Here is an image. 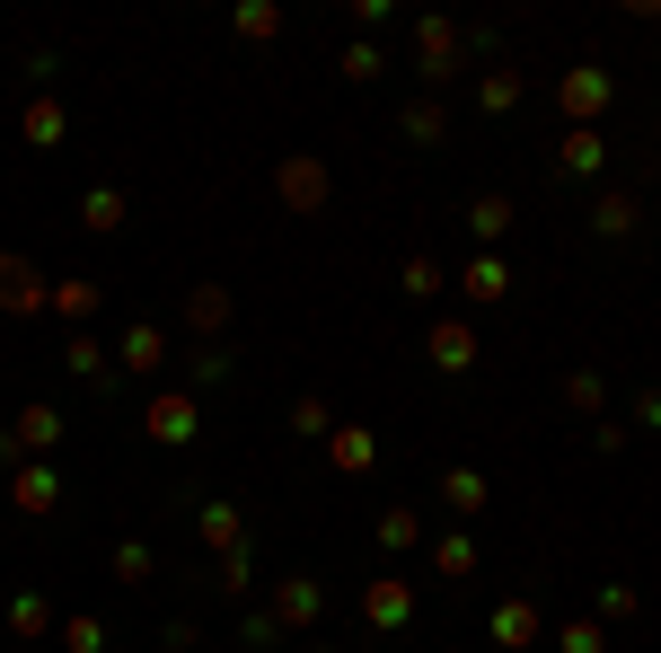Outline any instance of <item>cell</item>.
<instances>
[{"instance_id":"23","label":"cell","mask_w":661,"mask_h":653,"mask_svg":"<svg viewBox=\"0 0 661 653\" xmlns=\"http://www.w3.org/2000/svg\"><path fill=\"white\" fill-rule=\"evenodd\" d=\"M204 538H213V547H229V556H238V513H229V504H213V513H204Z\"/></svg>"},{"instance_id":"21","label":"cell","mask_w":661,"mask_h":653,"mask_svg":"<svg viewBox=\"0 0 661 653\" xmlns=\"http://www.w3.org/2000/svg\"><path fill=\"white\" fill-rule=\"evenodd\" d=\"M115 583H150V547L124 538V547H115Z\"/></svg>"},{"instance_id":"3","label":"cell","mask_w":661,"mask_h":653,"mask_svg":"<svg viewBox=\"0 0 661 653\" xmlns=\"http://www.w3.org/2000/svg\"><path fill=\"white\" fill-rule=\"evenodd\" d=\"M115 354H124V372H159V363H168V336H159V327H132Z\"/></svg>"},{"instance_id":"12","label":"cell","mask_w":661,"mask_h":653,"mask_svg":"<svg viewBox=\"0 0 661 653\" xmlns=\"http://www.w3.org/2000/svg\"><path fill=\"white\" fill-rule=\"evenodd\" d=\"M274 610H283L292 627H309V619H318V583H283V592H274Z\"/></svg>"},{"instance_id":"20","label":"cell","mask_w":661,"mask_h":653,"mask_svg":"<svg viewBox=\"0 0 661 653\" xmlns=\"http://www.w3.org/2000/svg\"><path fill=\"white\" fill-rule=\"evenodd\" d=\"M379 451H371V433H335V468H371Z\"/></svg>"},{"instance_id":"1","label":"cell","mask_w":661,"mask_h":653,"mask_svg":"<svg viewBox=\"0 0 661 653\" xmlns=\"http://www.w3.org/2000/svg\"><path fill=\"white\" fill-rule=\"evenodd\" d=\"M141 424H150V442H168V451H177V442H195V397H159Z\"/></svg>"},{"instance_id":"18","label":"cell","mask_w":661,"mask_h":653,"mask_svg":"<svg viewBox=\"0 0 661 653\" xmlns=\"http://www.w3.org/2000/svg\"><path fill=\"white\" fill-rule=\"evenodd\" d=\"M467 221H476V239H503V230H512V204H503V195H485Z\"/></svg>"},{"instance_id":"6","label":"cell","mask_w":661,"mask_h":653,"mask_svg":"<svg viewBox=\"0 0 661 653\" xmlns=\"http://www.w3.org/2000/svg\"><path fill=\"white\" fill-rule=\"evenodd\" d=\"M591 230H600V239H627V230H635V195H600V204H591Z\"/></svg>"},{"instance_id":"22","label":"cell","mask_w":661,"mask_h":653,"mask_svg":"<svg viewBox=\"0 0 661 653\" xmlns=\"http://www.w3.org/2000/svg\"><path fill=\"white\" fill-rule=\"evenodd\" d=\"M371 619L397 627V619H406V583H379V592H371Z\"/></svg>"},{"instance_id":"15","label":"cell","mask_w":661,"mask_h":653,"mask_svg":"<svg viewBox=\"0 0 661 653\" xmlns=\"http://www.w3.org/2000/svg\"><path fill=\"white\" fill-rule=\"evenodd\" d=\"M27 141H36V150H53V141H62V107H53V98H45V107H27Z\"/></svg>"},{"instance_id":"13","label":"cell","mask_w":661,"mask_h":653,"mask_svg":"<svg viewBox=\"0 0 661 653\" xmlns=\"http://www.w3.org/2000/svg\"><path fill=\"white\" fill-rule=\"evenodd\" d=\"M45 300H53V309H62V318H89V309H98V283H53V291H45Z\"/></svg>"},{"instance_id":"19","label":"cell","mask_w":661,"mask_h":653,"mask_svg":"<svg viewBox=\"0 0 661 653\" xmlns=\"http://www.w3.org/2000/svg\"><path fill=\"white\" fill-rule=\"evenodd\" d=\"M441 283H450V274H441L433 257H406V291H415V300H433Z\"/></svg>"},{"instance_id":"17","label":"cell","mask_w":661,"mask_h":653,"mask_svg":"<svg viewBox=\"0 0 661 653\" xmlns=\"http://www.w3.org/2000/svg\"><path fill=\"white\" fill-rule=\"evenodd\" d=\"M80 221H89V230H115V221H124V195H115V186H98V195L80 204Z\"/></svg>"},{"instance_id":"26","label":"cell","mask_w":661,"mask_h":653,"mask_svg":"<svg viewBox=\"0 0 661 653\" xmlns=\"http://www.w3.org/2000/svg\"><path fill=\"white\" fill-rule=\"evenodd\" d=\"M238 27H247V36H283V9H265V0H256V9H238Z\"/></svg>"},{"instance_id":"2","label":"cell","mask_w":661,"mask_h":653,"mask_svg":"<svg viewBox=\"0 0 661 653\" xmlns=\"http://www.w3.org/2000/svg\"><path fill=\"white\" fill-rule=\"evenodd\" d=\"M283 195H292L300 212H318V204H327V168H318V159H283Z\"/></svg>"},{"instance_id":"4","label":"cell","mask_w":661,"mask_h":653,"mask_svg":"<svg viewBox=\"0 0 661 653\" xmlns=\"http://www.w3.org/2000/svg\"><path fill=\"white\" fill-rule=\"evenodd\" d=\"M458 283H467V300H503V291H512V265H503V257H476Z\"/></svg>"},{"instance_id":"27","label":"cell","mask_w":661,"mask_h":653,"mask_svg":"<svg viewBox=\"0 0 661 653\" xmlns=\"http://www.w3.org/2000/svg\"><path fill=\"white\" fill-rule=\"evenodd\" d=\"M564 653H600V627L582 619V627H564Z\"/></svg>"},{"instance_id":"10","label":"cell","mask_w":661,"mask_h":653,"mask_svg":"<svg viewBox=\"0 0 661 653\" xmlns=\"http://www.w3.org/2000/svg\"><path fill=\"white\" fill-rule=\"evenodd\" d=\"M18 513H53V468H18Z\"/></svg>"},{"instance_id":"8","label":"cell","mask_w":661,"mask_h":653,"mask_svg":"<svg viewBox=\"0 0 661 653\" xmlns=\"http://www.w3.org/2000/svg\"><path fill=\"white\" fill-rule=\"evenodd\" d=\"M36 300H45V291H36V274H27L18 257H0V309H36Z\"/></svg>"},{"instance_id":"5","label":"cell","mask_w":661,"mask_h":653,"mask_svg":"<svg viewBox=\"0 0 661 653\" xmlns=\"http://www.w3.org/2000/svg\"><path fill=\"white\" fill-rule=\"evenodd\" d=\"M476 363V336L467 327H433V372H467Z\"/></svg>"},{"instance_id":"7","label":"cell","mask_w":661,"mask_h":653,"mask_svg":"<svg viewBox=\"0 0 661 653\" xmlns=\"http://www.w3.org/2000/svg\"><path fill=\"white\" fill-rule=\"evenodd\" d=\"M555 168H564V177H591V168H600V132H591V125H582V132H564Z\"/></svg>"},{"instance_id":"24","label":"cell","mask_w":661,"mask_h":653,"mask_svg":"<svg viewBox=\"0 0 661 653\" xmlns=\"http://www.w3.org/2000/svg\"><path fill=\"white\" fill-rule=\"evenodd\" d=\"M494 636H503V645H530V601H512V610L494 619Z\"/></svg>"},{"instance_id":"11","label":"cell","mask_w":661,"mask_h":653,"mask_svg":"<svg viewBox=\"0 0 661 653\" xmlns=\"http://www.w3.org/2000/svg\"><path fill=\"white\" fill-rule=\"evenodd\" d=\"M600 98H609L600 71H573V80H564V107H573V116H600Z\"/></svg>"},{"instance_id":"14","label":"cell","mask_w":661,"mask_h":653,"mask_svg":"<svg viewBox=\"0 0 661 653\" xmlns=\"http://www.w3.org/2000/svg\"><path fill=\"white\" fill-rule=\"evenodd\" d=\"M441 495H450L458 513H485V477H476V468H450V486H441Z\"/></svg>"},{"instance_id":"25","label":"cell","mask_w":661,"mask_h":653,"mask_svg":"<svg viewBox=\"0 0 661 653\" xmlns=\"http://www.w3.org/2000/svg\"><path fill=\"white\" fill-rule=\"evenodd\" d=\"M62 645H71V653H98V645H107V627H98V619H71V627H62Z\"/></svg>"},{"instance_id":"9","label":"cell","mask_w":661,"mask_h":653,"mask_svg":"<svg viewBox=\"0 0 661 653\" xmlns=\"http://www.w3.org/2000/svg\"><path fill=\"white\" fill-rule=\"evenodd\" d=\"M9 442H18V451H27V442H36V451H45V442H62V415H53V406H27V415H18V433H9Z\"/></svg>"},{"instance_id":"16","label":"cell","mask_w":661,"mask_h":653,"mask_svg":"<svg viewBox=\"0 0 661 653\" xmlns=\"http://www.w3.org/2000/svg\"><path fill=\"white\" fill-rule=\"evenodd\" d=\"M186 318H195V327H204V336H213L220 318H229V291H213V283H204V291H195V300H186Z\"/></svg>"}]
</instances>
